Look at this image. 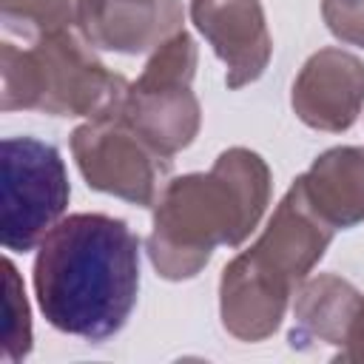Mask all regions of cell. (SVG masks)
Listing matches in <instances>:
<instances>
[{
  "mask_svg": "<svg viewBox=\"0 0 364 364\" xmlns=\"http://www.w3.org/2000/svg\"><path fill=\"white\" fill-rule=\"evenodd\" d=\"M139 290V239L114 216L71 213L37 245L34 296L60 333L105 341L117 336Z\"/></svg>",
  "mask_w": 364,
  "mask_h": 364,
  "instance_id": "obj_1",
  "label": "cell"
},
{
  "mask_svg": "<svg viewBox=\"0 0 364 364\" xmlns=\"http://www.w3.org/2000/svg\"><path fill=\"white\" fill-rule=\"evenodd\" d=\"M270 173L259 154L230 148L208 173L171 179L156 199L148 253L165 279H191L216 245H239L264 213Z\"/></svg>",
  "mask_w": 364,
  "mask_h": 364,
  "instance_id": "obj_2",
  "label": "cell"
},
{
  "mask_svg": "<svg viewBox=\"0 0 364 364\" xmlns=\"http://www.w3.org/2000/svg\"><path fill=\"white\" fill-rule=\"evenodd\" d=\"M0 74L3 111L28 108L102 119L119 114L128 91L125 77L108 71L74 28L26 31L3 26Z\"/></svg>",
  "mask_w": 364,
  "mask_h": 364,
  "instance_id": "obj_3",
  "label": "cell"
},
{
  "mask_svg": "<svg viewBox=\"0 0 364 364\" xmlns=\"http://www.w3.org/2000/svg\"><path fill=\"white\" fill-rule=\"evenodd\" d=\"M336 228L321 222L296 188L279 202L259 242L239 253L222 273V318L225 327L259 341L270 336L296 284L324 256Z\"/></svg>",
  "mask_w": 364,
  "mask_h": 364,
  "instance_id": "obj_4",
  "label": "cell"
},
{
  "mask_svg": "<svg viewBox=\"0 0 364 364\" xmlns=\"http://www.w3.org/2000/svg\"><path fill=\"white\" fill-rule=\"evenodd\" d=\"M3 216L0 239L11 253L34 250L63 219L68 205V176L54 145L34 136H9L0 145Z\"/></svg>",
  "mask_w": 364,
  "mask_h": 364,
  "instance_id": "obj_5",
  "label": "cell"
},
{
  "mask_svg": "<svg viewBox=\"0 0 364 364\" xmlns=\"http://www.w3.org/2000/svg\"><path fill=\"white\" fill-rule=\"evenodd\" d=\"M193 68L196 46L185 31H176L128 85L119 108V117L168 156L188 148L199 131V102L191 91Z\"/></svg>",
  "mask_w": 364,
  "mask_h": 364,
  "instance_id": "obj_6",
  "label": "cell"
},
{
  "mask_svg": "<svg viewBox=\"0 0 364 364\" xmlns=\"http://www.w3.org/2000/svg\"><path fill=\"white\" fill-rule=\"evenodd\" d=\"M71 151L88 188L136 205H156L171 182V156L134 131L119 114L88 119L71 136Z\"/></svg>",
  "mask_w": 364,
  "mask_h": 364,
  "instance_id": "obj_7",
  "label": "cell"
},
{
  "mask_svg": "<svg viewBox=\"0 0 364 364\" xmlns=\"http://www.w3.org/2000/svg\"><path fill=\"white\" fill-rule=\"evenodd\" d=\"M191 14L228 65V88H242L264 71L273 46L259 0H191Z\"/></svg>",
  "mask_w": 364,
  "mask_h": 364,
  "instance_id": "obj_8",
  "label": "cell"
},
{
  "mask_svg": "<svg viewBox=\"0 0 364 364\" xmlns=\"http://www.w3.org/2000/svg\"><path fill=\"white\" fill-rule=\"evenodd\" d=\"M179 0H80V34L105 51L142 54L179 31Z\"/></svg>",
  "mask_w": 364,
  "mask_h": 364,
  "instance_id": "obj_9",
  "label": "cell"
},
{
  "mask_svg": "<svg viewBox=\"0 0 364 364\" xmlns=\"http://www.w3.org/2000/svg\"><path fill=\"white\" fill-rule=\"evenodd\" d=\"M364 102V65L341 48L313 54L293 82V108L301 122L321 131H344Z\"/></svg>",
  "mask_w": 364,
  "mask_h": 364,
  "instance_id": "obj_10",
  "label": "cell"
},
{
  "mask_svg": "<svg viewBox=\"0 0 364 364\" xmlns=\"http://www.w3.org/2000/svg\"><path fill=\"white\" fill-rule=\"evenodd\" d=\"M293 347L307 341L336 344V358H364V293L338 276H318L296 290Z\"/></svg>",
  "mask_w": 364,
  "mask_h": 364,
  "instance_id": "obj_11",
  "label": "cell"
},
{
  "mask_svg": "<svg viewBox=\"0 0 364 364\" xmlns=\"http://www.w3.org/2000/svg\"><path fill=\"white\" fill-rule=\"evenodd\" d=\"M293 188L336 230L364 222V148H333L321 154Z\"/></svg>",
  "mask_w": 364,
  "mask_h": 364,
  "instance_id": "obj_12",
  "label": "cell"
},
{
  "mask_svg": "<svg viewBox=\"0 0 364 364\" xmlns=\"http://www.w3.org/2000/svg\"><path fill=\"white\" fill-rule=\"evenodd\" d=\"M31 350V316L26 301V287L17 267L3 262V318H0V361L17 364Z\"/></svg>",
  "mask_w": 364,
  "mask_h": 364,
  "instance_id": "obj_13",
  "label": "cell"
},
{
  "mask_svg": "<svg viewBox=\"0 0 364 364\" xmlns=\"http://www.w3.org/2000/svg\"><path fill=\"white\" fill-rule=\"evenodd\" d=\"M77 3L80 0H0L3 26H14L26 31L74 28Z\"/></svg>",
  "mask_w": 364,
  "mask_h": 364,
  "instance_id": "obj_14",
  "label": "cell"
},
{
  "mask_svg": "<svg viewBox=\"0 0 364 364\" xmlns=\"http://www.w3.org/2000/svg\"><path fill=\"white\" fill-rule=\"evenodd\" d=\"M321 11L336 37L364 46V0H324Z\"/></svg>",
  "mask_w": 364,
  "mask_h": 364,
  "instance_id": "obj_15",
  "label": "cell"
}]
</instances>
